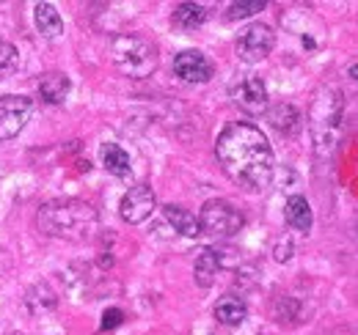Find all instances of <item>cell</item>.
I'll return each instance as SVG.
<instances>
[{"label":"cell","mask_w":358,"mask_h":335,"mask_svg":"<svg viewBox=\"0 0 358 335\" xmlns=\"http://www.w3.org/2000/svg\"><path fill=\"white\" fill-rule=\"evenodd\" d=\"M243 225H245L243 211L237 209L234 204L224 201V198L207 201V204L201 207V214H199V228H201V234H210V237H218V239L234 237Z\"/></svg>","instance_id":"obj_5"},{"label":"cell","mask_w":358,"mask_h":335,"mask_svg":"<svg viewBox=\"0 0 358 335\" xmlns=\"http://www.w3.org/2000/svg\"><path fill=\"white\" fill-rule=\"evenodd\" d=\"M155 204H157L155 201V190L149 184H135V187H130L124 193V198L119 204V214H122L124 223L138 225V223H143L155 211Z\"/></svg>","instance_id":"obj_8"},{"label":"cell","mask_w":358,"mask_h":335,"mask_svg":"<svg viewBox=\"0 0 358 335\" xmlns=\"http://www.w3.org/2000/svg\"><path fill=\"white\" fill-rule=\"evenodd\" d=\"M122 322H124V313H122L119 308H108V311L102 313V325H99V330H116Z\"/></svg>","instance_id":"obj_23"},{"label":"cell","mask_w":358,"mask_h":335,"mask_svg":"<svg viewBox=\"0 0 358 335\" xmlns=\"http://www.w3.org/2000/svg\"><path fill=\"white\" fill-rule=\"evenodd\" d=\"M55 302H58V299H55V294L50 292L45 283L34 286V294H28V308H31V311H36V313L55 308Z\"/></svg>","instance_id":"obj_21"},{"label":"cell","mask_w":358,"mask_h":335,"mask_svg":"<svg viewBox=\"0 0 358 335\" xmlns=\"http://www.w3.org/2000/svg\"><path fill=\"white\" fill-rule=\"evenodd\" d=\"M39 94L50 105H61L69 94V77L64 72H45L39 77Z\"/></svg>","instance_id":"obj_17"},{"label":"cell","mask_w":358,"mask_h":335,"mask_svg":"<svg viewBox=\"0 0 358 335\" xmlns=\"http://www.w3.org/2000/svg\"><path fill=\"white\" fill-rule=\"evenodd\" d=\"M36 225L45 237L66 239V242H86L99 228V214L86 201L58 198V201H47L36 211Z\"/></svg>","instance_id":"obj_2"},{"label":"cell","mask_w":358,"mask_h":335,"mask_svg":"<svg viewBox=\"0 0 358 335\" xmlns=\"http://www.w3.org/2000/svg\"><path fill=\"white\" fill-rule=\"evenodd\" d=\"M204 20H207V8L199 3H179L174 8V17H171L174 28L179 31H196L204 25Z\"/></svg>","instance_id":"obj_18"},{"label":"cell","mask_w":358,"mask_h":335,"mask_svg":"<svg viewBox=\"0 0 358 335\" xmlns=\"http://www.w3.org/2000/svg\"><path fill=\"white\" fill-rule=\"evenodd\" d=\"M34 116V102L22 94L0 96V140L17 137Z\"/></svg>","instance_id":"obj_7"},{"label":"cell","mask_w":358,"mask_h":335,"mask_svg":"<svg viewBox=\"0 0 358 335\" xmlns=\"http://www.w3.org/2000/svg\"><path fill=\"white\" fill-rule=\"evenodd\" d=\"M339 121H342V94L336 88H320L314 94L309 110V129L314 137V151L320 157H331L339 140Z\"/></svg>","instance_id":"obj_3"},{"label":"cell","mask_w":358,"mask_h":335,"mask_svg":"<svg viewBox=\"0 0 358 335\" xmlns=\"http://www.w3.org/2000/svg\"><path fill=\"white\" fill-rule=\"evenodd\" d=\"M215 154L226 176L243 190L262 193L270 187L273 173H275V157L259 126L248 124V121L226 124L224 132L218 135Z\"/></svg>","instance_id":"obj_1"},{"label":"cell","mask_w":358,"mask_h":335,"mask_svg":"<svg viewBox=\"0 0 358 335\" xmlns=\"http://www.w3.org/2000/svg\"><path fill=\"white\" fill-rule=\"evenodd\" d=\"M99 154H102V165L108 173H113V176H119V179H127L130 173H133V168H130V154L119 146V143H105L102 149H99Z\"/></svg>","instance_id":"obj_16"},{"label":"cell","mask_w":358,"mask_h":335,"mask_svg":"<svg viewBox=\"0 0 358 335\" xmlns=\"http://www.w3.org/2000/svg\"><path fill=\"white\" fill-rule=\"evenodd\" d=\"M273 255H275V261H289V255H292V242H289V239H278V245L273 248Z\"/></svg>","instance_id":"obj_24"},{"label":"cell","mask_w":358,"mask_h":335,"mask_svg":"<svg viewBox=\"0 0 358 335\" xmlns=\"http://www.w3.org/2000/svg\"><path fill=\"white\" fill-rule=\"evenodd\" d=\"M284 220H287L289 228H295V231H301V234L312 231L314 217H312L309 201H306L303 195H292V198L287 201V207H284Z\"/></svg>","instance_id":"obj_12"},{"label":"cell","mask_w":358,"mask_h":335,"mask_svg":"<svg viewBox=\"0 0 358 335\" xmlns=\"http://www.w3.org/2000/svg\"><path fill=\"white\" fill-rule=\"evenodd\" d=\"M174 75L185 83H207V80H213L215 69H213V64L207 61L204 52L185 50L174 58Z\"/></svg>","instance_id":"obj_10"},{"label":"cell","mask_w":358,"mask_h":335,"mask_svg":"<svg viewBox=\"0 0 358 335\" xmlns=\"http://www.w3.org/2000/svg\"><path fill=\"white\" fill-rule=\"evenodd\" d=\"M34 20H36V28L45 39H58L64 34V20H61V14L52 3H36L34 6Z\"/></svg>","instance_id":"obj_13"},{"label":"cell","mask_w":358,"mask_h":335,"mask_svg":"<svg viewBox=\"0 0 358 335\" xmlns=\"http://www.w3.org/2000/svg\"><path fill=\"white\" fill-rule=\"evenodd\" d=\"M245 316H248V305H245L240 297H234V294H226V297H221V299L215 302V319H218L221 325H226V327L243 325Z\"/></svg>","instance_id":"obj_14"},{"label":"cell","mask_w":358,"mask_h":335,"mask_svg":"<svg viewBox=\"0 0 358 335\" xmlns=\"http://www.w3.org/2000/svg\"><path fill=\"white\" fill-rule=\"evenodd\" d=\"M110 58H113V66L135 80H143V77H152L155 69H157V47L138 36V34H122L116 36L110 44Z\"/></svg>","instance_id":"obj_4"},{"label":"cell","mask_w":358,"mask_h":335,"mask_svg":"<svg viewBox=\"0 0 358 335\" xmlns=\"http://www.w3.org/2000/svg\"><path fill=\"white\" fill-rule=\"evenodd\" d=\"M231 99L240 110L259 116L268 110V88L259 77H243L231 85Z\"/></svg>","instance_id":"obj_9"},{"label":"cell","mask_w":358,"mask_h":335,"mask_svg":"<svg viewBox=\"0 0 358 335\" xmlns=\"http://www.w3.org/2000/svg\"><path fill=\"white\" fill-rule=\"evenodd\" d=\"M350 77H353V80H358V64H356V66H350Z\"/></svg>","instance_id":"obj_25"},{"label":"cell","mask_w":358,"mask_h":335,"mask_svg":"<svg viewBox=\"0 0 358 335\" xmlns=\"http://www.w3.org/2000/svg\"><path fill=\"white\" fill-rule=\"evenodd\" d=\"M224 267V253L215 251V248H204V251L196 255V264H193V278L201 289H210L215 283V275L218 269Z\"/></svg>","instance_id":"obj_11"},{"label":"cell","mask_w":358,"mask_h":335,"mask_svg":"<svg viewBox=\"0 0 358 335\" xmlns=\"http://www.w3.org/2000/svg\"><path fill=\"white\" fill-rule=\"evenodd\" d=\"M273 47H275V34H273V28L265 25V22H254L245 31H240V36H237V55L245 64L265 61L270 52H273Z\"/></svg>","instance_id":"obj_6"},{"label":"cell","mask_w":358,"mask_h":335,"mask_svg":"<svg viewBox=\"0 0 358 335\" xmlns=\"http://www.w3.org/2000/svg\"><path fill=\"white\" fill-rule=\"evenodd\" d=\"M270 124L275 126L278 132H284V135H292L301 126V113L292 105H275L270 110Z\"/></svg>","instance_id":"obj_19"},{"label":"cell","mask_w":358,"mask_h":335,"mask_svg":"<svg viewBox=\"0 0 358 335\" xmlns=\"http://www.w3.org/2000/svg\"><path fill=\"white\" fill-rule=\"evenodd\" d=\"M268 3L265 0H240V3H231L229 11H226V20H245V17H254L257 11H262Z\"/></svg>","instance_id":"obj_22"},{"label":"cell","mask_w":358,"mask_h":335,"mask_svg":"<svg viewBox=\"0 0 358 335\" xmlns=\"http://www.w3.org/2000/svg\"><path fill=\"white\" fill-rule=\"evenodd\" d=\"M20 66V52L11 42H0V80L11 77Z\"/></svg>","instance_id":"obj_20"},{"label":"cell","mask_w":358,"mask_h":335,"mask_svg":"<svg viewBox=\"0 0 358 335\" xmlns=\"http://www.w3.org/2000/svg\"><path fill=\"white\" fill-rule=\"evenodd\" d=\"M163 217L171 223V228H174L177 234H182V237H190V239L201 237L199 217L190 214L187 209H182V207H177V204H166V207H163Z\"/></svg>","instance_id":"obj_15"}]
</instances>
